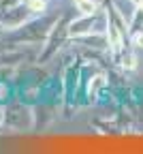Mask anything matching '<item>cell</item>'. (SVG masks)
<instances>
[{"mask_svg":"<svg viewBox=\"0 0 143 154\" xmlns=\"http://www.w3.org/2000/svg\"><path fill=\"white\" fill-rule=\"evenodd\" d=\"M107 41H109V47L115 54L122 51V45H124V41H122V30L111 22V19H107Z\"/></svg>","mask_w":143,"mask_h":154,"instance_id":"1","label":"cell"},{"mask_svg":"<svg viewBox=\"0 0 143 154\" xmlns=\"http://www.w3.org/2000/svg\"><path fill=\"white\" fill-rule=\"evenodd\" d=\"M73 2L81 11V15H94L98 11V5L94 2V0H73Z\"/></svg>","mask_w":143,"mask_h":154,"instance_id":"2","label":"cell"},{"mask_svg":"<svg viewBox=\"0 0 143 154\" xmlns=\"http://www.w3.org/2000/svg\"><path fill=\"white\" fill-rule=\"evenodd\" d=\"M122 66L128 69V71H130V69H135V66H137V58H135L130 51H128V54H124V58H122Z\"/></svg>","mask_w":143,"mask_h":154,"instance_id":"3","label":"cell"},{"mask_svg":"<svg viewBox=\"0 0 143 154\" xmlns=\"http://www.w3.org/2000/svg\"><path fill=\"white\" fill-rule=\"evenodd\" d=\"M28 7H30V11H45L47 0H28Z\"/></svg>","mask_w":143,"mask_h":154,"instance_id":"4","label":"cell"},{"mask_svg":"<svg viewBox=\"0 0 143 154\" xmlns=\"http://www.w3.org/2000/svg\"><path fill=\"white\" fill-rule=\"evenodd\" d=\"M130 41H132V45H135V47H141V49H143V30H139V32H135V34H132V38H130Z\"/></svg>","mask_w":143,"mask_h":154,"instance_id":"5","label":"cell"},{"mask_svg":"<svg viewBox=\"0 0 143 154\" xmlns=\"http://www.w3.org/2000/svg\"><path fill=\"white\" fill-rule=\"evenodd\" d=\"M137 7H139V11L143 13V0H139V2H137Z\"/></svg>","mask_w":143,"mask_h":154,"instance_id":"6","label":"cell"}]
</instances>
